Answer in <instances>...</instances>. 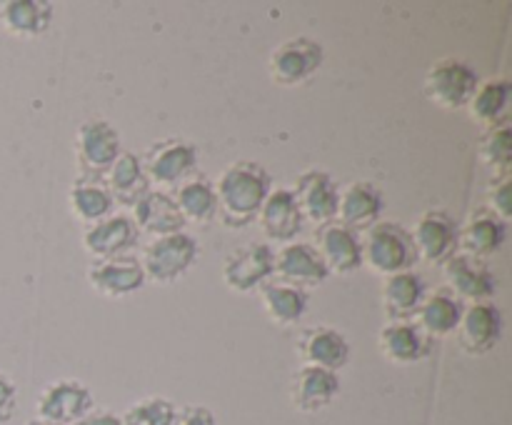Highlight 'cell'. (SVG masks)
<instances>
[{"instance_id": "cell-34", "label": "cell", "mask_w": 512, "mask_h": 425, "mask_svg": "<svg viewBox=\"0 0 512 425\" xmlns=\"http://www.w3.org/2000/svg\"><path fill=\"white\" fill-rule=\"evenodd\" d=\"M175 408L173 400L163 398V395H148V398H140L120 415L123 425H173Z\"/></svg>"}, {"instance_id": "cell-14", "label": "cell", "mask_w": 512, "mask_h": 425, "mask_svg": "<svg viewBox=\"0 0 512 425\" xmlns=\"http://www.w3.org/2000/svg\"><path fill=\"white\" fill-rule=\"evenodd\" d=\"M295 203H298L303 220H310L320 228L325 223H333L338 218V198L340 188L333 180V175L325 170H305L295 180Z\"/></svg>"}, {"instance_id": "cell-24", "label": "cell", "mask_w": 512, "mask_h": 425, "mask_svg": "<svg viewBox=\"0 0 512 425\" xmlns=\"http://www.w3.org/2000/svg\"><path fill=\"white\" fill-rule=\"evenodd\" d=\"M505 238H508V223L500 220L493 210L478 208L460 228L458 248L460 253L485 260L503 248Z\"/></svg>"}, {"instance_id": "cell-22", "label": "cell", "mask_w": 512, "mask_h": 425, "mask_svg": "<svg viewBox=\"0 0 512 425\" xmlns=\"http://www.w3.org/2000/svg\"><path fill=\"white\" fill-rule=\"evenodd\" d=\"M133 223L138 233H148L153 238H163V235L183 233L185 220L180 215L175 198L165 190L150 188L138 203L133 205Z\"/></svg>"}, {"instance_id": "cell-7", "label": "cell", "mask_w": 512, "mask_h": 425, "mask_svg": "<svg viewBox=\"0 0 512 425\" xmlns=\"http://www.w3.org/2000/svg\"><path fill=\"white\" fill-rule=\"evenodd\" d=\"M325 60V50L318 40L310 38H290L283 40L273 50L268 60L270 80L283 88H298L305 85L320 70Z\"/></svg>"}, {"instance_id": "cell-30", "label": "cell", "mask_w": 512, "mask_h": 425, "mask_svg": "<svg viewBox=\"0 0 512 425\" xmlns=\"http://www.w3.org/2000/svg\"><path fill=\"white\" fill-rule=\"evenodd\" d=\"M105 185H108L115 205L120 203L133 208V205L150 190L148 175H145L140 155L123 150V153L118 155V160L110 165L108 173H105Z\"/></svg>"}, {"instance_id": "cell-37", "label": "cell", "mask_w": 512, "mask_h": 425, "mask_svg": "<svg viewBox=\"0 0 512 425\" xmlns=\"http://www.w3.org/2000/svg\"><path fill=\"white\" fill-rule=\"evenodd\" d=\"M173 425H218V418L205 405H185L178 408Z\"/></svg>"}, {"instance_id": "cell-25", "label": "cell", "mask_w": 512, "mask_h": 425, "mask_svg": "<svg viewBox=\"0 0 512 425\" xmlns=\"http://www.w3.org/2000/svg\"><path fill=\"white\" fill-rule=\"evenodd\" d=\"M53 5L45 0H5L0 5V28L13 38L33 40L48 33Z\"/></svg>"}, {"instance_id": "cell-19", "label": "cell", "mask_w": 512, "mask_h": 425, "mask_svg": "<svg viewBox=\"0 0 512 425\" xmlns=\"http://www.w3.org/2000/svg\"><path fill=\"white\" fill-rule=\"evenodd\" d=\"M140 233L135 228L130 215H108L93 225H85L83 230V250L93 260L115 258V255H128L138 245Z\"/></svg>"}, {"instance_id": "cell-8", "label": "cell", "mask_w": 512, "mask_h": 425, "mask_svg": "<svg viewBox=\"0 0 512 425\" xmlns=\"http://www.w3.org/2000/svg\"><path fill=\"white\" fill-rule=\"evenodd\" d=\"M410 235H413L418 258L425 260L428 265H440L443 268L445 260H450L460 250V225L445 208L425 210L415 220Z\"/></svg>"}, {"instance_id": "cell-3", "label": "cell", "mask_w": 512, "mask_h": 425, "mask_svg": "<svg viewBox=\"0 0 512 425\" xmlns=\"http://www.w3.org/2000/svg\"><path fill=\"white\" fill-rule=\"evenodd\" d=\"M478 70L463 58H440L428 68L423 80V93L430 103L443 110L468 108L470 98L478 90Z\"/></svg>"}, {"instance_id": "cell-26", "label": "cell", "mask_w": 512, "mask_h": 425, "mask_svg": "<svg viewBox=\"0 0 512 425\" xmlns=\"http://www.w3.org/2000/svg\"><path fill=\"white\" fill-rule=\"evenodd\" d=\"M260 303H263L265 315L278 328H293L308 313L310 295L295 285L283 283V280H268L260 285Z\"/></svg>"}, {"instance_id": "cell-12", "label": "cell", "mask_w": 512, "mask_h": 425, "mask_svg": "<svg viewBox=\"0 0 512 425\" xmlns=\"http://www.w3.org/2000/svg\"><path fill=\"white\" fill-rule=\"evenodd\" d=\"M445 288L458 300H470V303H485L498 290L493 270L485 260L473 258L468 253H455L453 258L443 263Z\"/></svg>"}, {"instance_id": "cell-27", "label": "cell", "mask_w": 512, "mask_h": 425, "mask_svg": "<svg viewBox=\"0 0 512 425\" xmlns=\"http://www.w3.org/2000/svg\"><path fill=\"white\" fill-rule=\"evenodd\" d=\"M463 300L455 298L448 288H435L433 293L425 295L423 305L415 313V323L430 335V338H448L458 330L460 318H463Z\"/></svg>"}, {"instance_id": "cell-10", "label": "cell", "mask_w": 512, "mask_h": 425, "mask_svg": "<svg viewBox=\"0 0 512 425\" xmlns=\"http://www.w3.org/2000/svg\"><path fill=\"white\" fill-rule=\"evenodd\" d=\"M95 408L93 390L75 378H60L45 385L35 400L38 418L58 425H73Z\"/></svg>"}, {"instance_id": "cell-4", "label": "cell", "mask_w": 512, "mask_h": 425, "mask_svg": "<svg viewBox=\"0 0 512 425\" xmlns=\"http://www.w3.org/2000/svg\"><path fill=\"white\" fill-rule=\"evenodd\" d=\"M200 245L190 233H173L163 238H153L143 250L140 265L145 270V280L158 285H170L183 278L198 263Z\"/></svg>"}, {"instance_id": "cell-16", "label": "cell", "mask_w": 512, "mask_h": 425, "mask_svg": "<svg viewBox=\"0 0 512 425\" xmlns=\"http://www.w3.org/2000/svg\"><path fill=\"white\" fill-rule=\"evenodd\" d=\"M315 250L330 275H350L363 268V240L338 220L320 225L315 233Z\"/></svg>"}, {"instance_id": "cell-35", "label": "cell", "mask_w": 512, "mask_h": 425, "mask_svg": "<svg viewBox=\"0 0 512 425\" xmlns=\"http://www.w3.org/2000/svg\"><path fill=\"white\" fill-rule=\"evenodd\" d=\"M488 210H493L500 220L512 218V173L498 175V178L490 180L488 185Z\"/></svg>"}, {"instance_id": "cell-6", "label": "cell", "mask_w": 512, "mask_h": 425, "mask_svg": "<svg viewBox=\"0 0 512 425\" xmlns=\"http://www.w3.org/2000/svg\"><path fill=\"white\" fill-rule=\"evenodd\" d=\"M75 165H78V175H95V178H105L110 165L118 160L123 153L120 148V135L113 125L105 118H90L78 125L73 143Z\"/></svg>"}, {"instance_id": "cell-29", "label": "cell", "mask_w": 512, "mask_h": 425, "mask_svg": "<svg viewBox=\"0 0 512 425\" xmlns=\"http://www.w3.org/2000/svg\"><path fill=\"white\" fill-rule=\"evenodd\" d=\"M425 295V280L413 270L383 278V310L388 320H413Z\"/></svg>"}, {"instance_id": "cell-5", "label": "cell", "mask_w": 512, "mask_h": 425, "mask_svg": "<svg viewBox=\"0 0 512 425\" xmlns=\"http://www.w3.org/2000/svg\"><path fill=\"white\" fill-rule=\"evenodd\" d=\"M143 170L148 175V183L155 190H173L180 183L195 175L198 168V148L185 138H165L150 145L145 150Z\"/></svg>"}, {"instance_id": "cell-21", "label": "cell", "mask_w": 512, "mask_h": 425, "mask_svg": "<svg viewBox=\"0 0 512 425\" xmlns=\"http://www.w3.org/2000/svg\"><path fill=\"white\" fill-rule=\"evenodd\" d=\"M383 190L370 180H355L348 188L340 190L338 198V223L350 230H368L383 215Z\"/></svg>"}, {"instance_id": "cell-13", "label": "cell", "mask_w": 512, "mask_h": 425, "mask_svg": "<svg viewBox=\"0 0 512 425\" xmlns=\"http://www.w3.org/2000/svg\"><path fill=\"white\" fill-rule=\"evenodd\" d=\"M88 283L103 298H128L145 285V270L133 253L93 260L88 265Z\"/></svg>"}, {"instance_id": "cell-23", "label": "cell", "mask_w": 512, "mask_h": 425, "mask_svg": "<svg viewBox=\"0 0 512 425\" xmlns=\"http://www.w3.org/2000/svg\"><path fill=\"white\" fill-rule=\"evenodd\" d=\"M303 213H300L295 195L290 188H275L265 198L258 213V225L275 243H293L295 235L303 230Z\"/></svg>"}, {"instance_id": "cell-9", "label": "cell", "mask_w": 512, "mask_h": 425, "mask_svg": "<svg viewBox=\"0 0 512 425\" xmlns=\"http://www.w3.org/2000/svg\"><path fill=\"white\" fill-rule=\"evenodd\" d=\"M275 250L268 243H245L235 248L223 263L225 288L238 295L260 290V285L273 278Z\"/></svg>"}, {"instance_id": "cell-32", "label": "cell", "mask_w": 512, "mask_h": 425, "mask_svg": "<svg viewBox=\"0 0 512 425\" xmlns=\"http://www.w3.org/2000/svg\"><path fill=\"white\" fill-rule=\"evenodd\" d=\"M173 198L185 223L205 225L210 223V220L218 218V198H215V188L205 175L200 173L190 175L185 183H180L178 188H175Z\"/></svg>"}, {"instance_id": "cell-39", "label": "cell", "mask_w": 512, "mask_h": 425, "mask_svg": "<svg viewBox=\"0 0 512 425\" xmlns=\"http://www.w3.org/2000/svg\"><path fill=\"white\" fill-rule=\"evenodd\" d=\"M25 425H58V423H50V420H43V418H30Z\"/></svg>"}, {"instance_id": "cell-11", "label": "cell", "mask_w": 512, "mask_h": 425, "mask_svg": "<svg viewBox=\"0 0 512 425\" xmlns=\"http://www.w3.org/2000/svg\"><path fill=\"white\" fill-rule=\"evenodd\" d=\"M455 333H458V345L463 353L473 355V358H483V355L493 353L498 348L500 338H503V313L490 300L470 303L463 310V318H460Z\"/></svg>"}, {"instance_id": "cell-1", "label": "cell", "mask_w": 512, "mask_h": 425, "mask_svg": "<svg viewBox=\"0 0 512 425\" xmlns=\"http://www.w3.org/2000/svg\"><path fill=\"white\" fill-rule=\"evenodd\" d=\"M218 198V218L225 228H248L258 220L265 198L273 190L270 173L255 160H235L213 183Z\"/></svg>"}, {"instance_id": "cell-36", "label": "cell", "mask_w": 512, "mask_h": 425, "mask_svg": "<svg viewBox=\"0 0 512 425\" xmlns=\"http://www.w3.org/2000/svg\"><path fill=\"white\" fill-rule=\"evenodd\" d=\"M18 410V385L0 373V425H8Z\"/></svg>"}, {"instance_id": "cell-31", "label": "cell", "mask_w": 512, "mask_h": 425, "mask_svg": "<svg viewBox=\"0 0 512 425\" xmlns=\"http://www.w3.org/2000/svg\"><path fill=\"white\" fill-rule=\"evenodd\" d=\"M512 85L508 78H493L478 85L475 95L468 103V118L483 130L498 128L508 123V105H510Z\"/></svg>"}, {"instance_id": "cell-28", "label": "cell", "mask_w": 512, "mask_h": 425, "mask_svg": "<svg viewBox=\"0 0 512 425\" xmlns=\"http://www.w3.org/2000/svg\"><path fill=\"white\" fill-rule=\"evenodd\" d=\"M68 203L75 218L85 225L98 223V220L113 215L115 210V200L105 185V178H95V175H78L73 180Z\"/></svg>"}, {"instance_id": "cell-38", "label": "cell", "mask_w": 512, "mask_h": 425, "mask_svg": "<svg viewBox=\"0 0 512 425\" xmlns=\"http://www.w3.org/2000/svg\"><path fill=\"white\" fill-rule=\"evenodd\" d=\"M73 425H123L118 413L113 410H105V408H93L90 413H85L83 418L75 420Z\"/></svg>"}, {"instance_id": "cell-20", "label": "cell", "mask_w": 512, "mask_h": 425, "mask_svg": "<svg viewBox=\"0 0 512 425\" xmlns=\"http://www.w3.org/2000/svg\"><path fill=\"white\" fill-rule=\"evenodd\" d=\"M340 395L338 373L303 365L290 380V403L298 413L313 415L330 408Z\"/></svg>"}, {"instance_id": "cell-33", "label": "cell", "mask_w": 512, "mask_h": 425, "mask_svg": "<svg viewBox=\"0 0 512 425\" xmlns=\"http://www.w3.org/2000/svg\"><path fill=\"white\" fill-rule=\"evenodd\" d=\"M478 153H480V160L485 163V168L493 173V178L512 173V128H510V123L485 130L483 138H480V143H478Z\"/></svg>"}, {"instance_id": "cell-17", "label": "cell", "mask_w": 512, "mask_h": 425, "mask_svg": "<svg viewBox=\"0 0 512 425\" xmlns=\"http://www.w3.org/2000/svg\"><path fill=\"white\" fill-rule=\"evenodd\" d=\"M273 275H278V280H283V283L305 290V293L320 288L330 278L323 258L310 243H285L275 253Z\"/></svg>"}, {"instance_id": "cell-2", "label": "cell", "mask_w": 512, "mask_h": 425, "mask_svg": "<svg viewBox=\"0 0 512 425\" xmlns=\"http://www.w3.org/2000/svg\"><path fill=\"white\" fill-rule=\"evenodd\" d=\"M363 240V265H368L375 275L408 273L418 263L413 235L398 220H378L373 228L365 230Z\"/></svg>"}, {"instance_id": "cell-18", "label": "cell", "mask_w": 512, "mask_h": 425, "mask_svg": "<svg viewBox=\"0 0 512 425\" xmlns=\"http://www.w3.org/2000/svg\"><path fill=\"white\" fill-rule=\"evenodd\" d=\"M295 345H298L303 365L330 370V373H338L340 368H345L350 363V353H353L348 338L330 325H313V328L300 330Z\"/></svg>"}, {"instance_id": "cell-15", "label": "cell", "mask_w": 512, "mask_h": 425, "mask_svg": "<svg viewBox=\"0 0 512 425\" xmlns=\"http://www.w3.org/2000/svg\"><path fill=\"white\" fill-rule=\"evenodd\" d=\"M433 345L435 340L415 320H388L378 335V350L393 365L423 363Z\"/></svg>"}]
</instances>
